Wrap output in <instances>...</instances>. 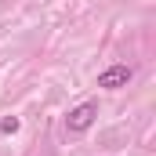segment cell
<instances>
[{"label":"cell","mask_w":156,"mask_h":156,"mask_svg":"<svg viewBox=\"0 0 156 156\" xmlns=\"http://www.w3.org/2000/svg\"><path fill=\"white\" fill-rule=\"evenodd\" d=\"M94 120H98V102H80L76 109H69V116H66V131L69 134H83Z\"/></svg>","instance_id":"6da1fadb"},{"label":"cell","mask_w":156,"mask_h":156,"mask_svg":"<svg viewBox=\"0 0 156 156\" xmlns=\"http://www.w3.org/2000/svg\"><path fill=\"white\" fill-rule=\"evenodd\" d=\"M0 131H4V134H15V131H18V116H7V120H0Z\"/></svg>","instance_id":"3957f363"},{"label":"cell","mask_w":156,"mask_h":156,"mask_svg":"<svg viewBox=\"0 0 156 156\" xmlns=\"http://www.w3.org/2000/svg\"><path fill=\"white\" fill-rule=\"evenodd\" d=\"M131 76H134V69L120 62V66H109V69L98 73V87H105V91H120V87L131 83Z\"/></svg>","instance_id":"7a4b0ae2"}]
</instances>
